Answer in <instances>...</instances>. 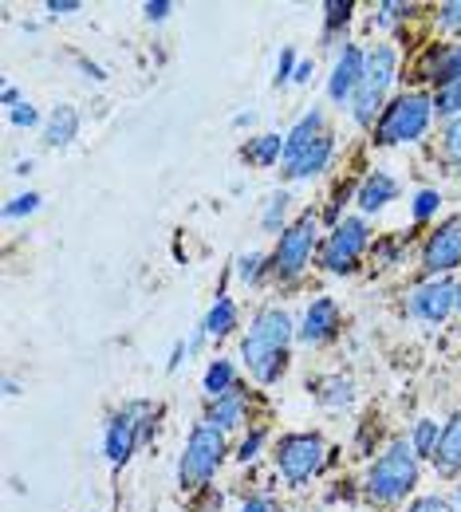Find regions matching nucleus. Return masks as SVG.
<instances>
[{
	"label": "nucleus",
	"instance_id": "obj_14",
	"mask_svg": "<svg viewBox=\"0 0 461 512\" xmlns=\"http://www.w3.org/2000/svg\"><path fill=\"white\" fill-rule=\"evenodd\" d=\"M142 446V438H138V422H134V414L123 406L119 414H111V422H107V430H103V453H107V461L119 469V465H127L131 461V453Z\"/></svg>",
	"mask_w": 461,
	"mask_h": 512
},
{
	"label": "nucleus",
	"instance_id": "obj_46",
	"mask_svg": "<svg viewBox=\"0 0 461 512\" xmlns=\"http://www.w3.org/2000/svg\"><path fill=\"white\" fill-rule=\"evenodd\" d=\"M253 119H257V115H253V111H241V115H237V119H233V127H253Z\"/></svg>",
	"mask_w": 461,
	"mask_h": 512
},
{
	"label": "nucleus",
	"instance_id": "obj_37",
	"mask_svg": "<svg viewBox=\"0 0 461 512\" xmlns=\"http://www.w3.org/2000/svg\"><path fill=\"white\" fill-rule=\"evenodd\" d=\"M406 512H458V505H450L446 497H414Z\"/></svg>",
	"mask_w": 461,
	"mask_h": 512
},
{
	"label": "nucleus",
	"instance_id": "obj_8",
	"mask_svg": "<svg viewBox=\"0 0 461 512\" xmlns=\"http://www.w3.org/2000/svg\"><path fill=\"white\" fill-rule=\"evenodd\" d=\"M371 245V229L363 217H343L335 229L328 233V241L320 245V264L328 268L331 276H347L359 268V260Z\"/></svg>",
	"mask_w": 461,
	"mask_h": 512
},
{
	"label": "nucleus",
	"instance_id": "obj_33",
	"mask_svg": "<svg viewBox=\"0 0 461 512\" xmlns=\"http://www.w3.org/2000/svg\"><path fill=\"white\" fill-rule=\"evenodd\" d=\"M414 12V4H398V0H383L379 8H375V24L379 28H391V24H398V20H406Z\"/></svg>",
	"mask_w": 461,
	"mask_h": 512
},
{
	"label": "nucleus",
	"instance_id": "obj_35",
	"mask_svg": "<svg viewBox=\"0 0 461 512\" xmlns=\"http://www.w3.org/2000/svg\"><path fill=\"white\" fill-rule=\"evenodd\" d=\"M296 52H292V48H284V52H280V60H276V79H272V83H276V87H284V83H292V75H296Z\"/></svg>",
	"mask_w": 461,
	"mask_h": 512
},
{
	"label": "nucleus",
	"instance_id": "obj_7",
	"mask_svg": "<svg viewBox=\"0 0 461 512\" xmlns=\"http://www.w3.org/2000/svg\"><path fill=\"white\" fill-rule=\"evenodd\" d=\"M272 461H276V473L284 477V485L300 489L328 465V446H324L320 434H308V430L284 434L272 449Z\"/></svg>",
	"mask_w": 461,
	"mask_h": 512
},
{
	"label": "nucleus",
	"instance_id": "obj_5",
	"mask_svg": "<svg viewBox=\"0 0 461 512\" xmlns=\"http://www.w3.org/2000/svg\"><path fill=\"white\" fill-rule=\"evenodd\" d=\"M316 245H320V217H316V213H304L300 221H292V225L276 237V249L268 256V276L280 280V284L300 280L304 268L312 264Z\"/></svg>",
	"mask_w": 461,
	"mask_h": 512
},
{
	"label": "nucleus",
	"instance_id": "obj_12",
	"mask_svg": "<svg viewBox=\"0 0 461 512\" xmlns=\"http://www.w3.org/2000/svg\"><path fill=\"white\" fill-rule=\"evenodd\" d=\"M363 67H367V52L359 48V44H343V52L335 56V64H331V75H328V99L331 103H351L355 99V87H359V79H363Z\"/></svg>",
	"mask_w": 461,
	"mask_h": 512
},
{
	"label": "nucleus",
	"instance_id": "obj_43",
	"mask_svg": "<svg viewBox=\"0 0 461 512\" xmlns=\"http://www.w3.org/2000/svg\"><path fill=\"white\" fill-rule=\"evenodd\" d=\"M0 103H4L8 111H16V107H20V91H16L12 83H4V91H0Z\"/></svg>",
	"mask_w": 461,
	"mask_h": 512
},
{
	"label": "nucleus",
	"instance_id": "obj_16",
	"mask_svg": "<svg viewBox=\"0 0 461 512\" xmlns=\"http://www.w3.org/2000/svg\"><path fill=\"white\" fill-rule=\"evenodd\" d=\"M395 197H398V182L387 170H371V174L355 186V205H359L363 213H383Z\"/></svg>",
	"mask_w": 461,
	"mask_h": 512
},
{
	"label": "nucleus",
	"instance_id": "obj_9",
	"mask_svg": "<svg viewBox=\"0 0 461 512\" xmlns=\"http://www.w3.org/2000/svg\"><path fill=\"white\" fill-rule=\"evenodd\" d=\"M406 312L422 323H446L458 312V280L438 276V280L418 284L410 292V300H406Z\"/></svg>",
	"mask_w": 461,
	"mask_h": 512
},
{
	"label": "nucleus",
	"instance_id": "obj_25",
	"mask_svg": "<svg viewBox=\"0 0 461 512\" xmlns=\"http://www.w3.org/2000/svg\"><path fill=\"white\" fill-rule=\"evenodd\" d=\"M288 205H292V193L288 190H276L264 197V209H261V229L280 237L288 229Z\"/></svg>",
	"mask_w": 461,
	"mask_h": 512
},
{
	"label": "nucleus",
	"instance_id": "obj_6",
	"mask_svg": "<svg viewBox=\"0 0 461 512\" xmlns=\"http://www.w3.org/2000/svg\"><path fill=\"white\" fill-rule=\"evenodd\" d=\"M225 434L221 430H213V426H194V434L186 438V449H182V457H178V485H182V493H201V489H209V481H213V473L221 469V461H225Z\"/></svg>",
	"mask_w": 461,
	"mask_h": 512
},
{
	"label": "nucleus",
	"instance_id": "obj_45",
	"mask_svg": "<svg viewBox=\"0 0 461 512\" xmlns=\"http://www.w3.org/2000/svg\"><path fill=\"white\" fill-rule=\"evenodd\" d=\"M79 67H83V71H87L91 79H107V71H103L99 64H91V60H79Z\"/></svg>",
	"mask_w": 461,
	"mask_h": 512
},
{
	"label": "nucleus",
	"instance_id": "obj_20",
	"mask_svg": "<svg viewBox=\"0 0 461 512\" xmlns=\"http://www.w3.org/2000/svg\"><path fill=\"white\" fill-rule=\"evenodd\" d=\"M284 150H288V142L280 138V134H257V138H249L245 146H241V158L249 162V166H276V162H284Z\"/></svg>",
	"mask_w": 461,
	"mask_h": 512
},
{
	"label": "nucleus",
	"instance_id": "obj_10",
	"mask_svg": "<svg viewBox=\"0 0 461 512\" xmlns=\"http://www.w3.org/2000/svg\"><path fill=\"white\" fill-rule=\"evenodd\" d=\"M454 268H461V213L442 221L426 245H422V272L426 280H438V276H450Z\"/></svg>",
	"mask_w": 461,
	"mask_h": 512
},
{
	"label": "nucleus",
	"instance_id": "obj_13",
	"mask_svg": "<svg viewBox=\"0 0 461 512\" xmlns=\"http://www.w3.org/2000/svg\"><path fill=\"white\" fill-rule=\"evenodd\" d=\"M331 158H335V138L324 134L320 142H312V146H304V150H296V154H284L280 174H284L288 182H312V178H320V174L328 170Z\"/></svg>",
	"mask_w": 461,
	"mask_h": 512
},
{
	"label": "nucleus",
	"instance_id": "obj_22",
	"mask_svg": "<svg viewBox=\"0 0 461 512\" xmlns=\"http://www.w3.org/2000/svg\"><path fill=\"white\" fill-rule=\"evenodd\" d=\"M75 134H79V111L75 107H56L48 119H44V142L48 146H71L75 142Z\"/></svg>",
	"mask_w": 461,
	"mask_h": 512
},
{
	"label": "nucleus",
	"instance_id": "obj_41",
	"mask_svg": "<svg viewBox=\"0 0 461 512\" xmlns=\"http://www.w3.org/2000/svg\"><path fill=\"white\" fill-rule=\"evenodd\" d=\"M79 8H83L79 0H48V12H52V16H75Z\"/></svg>",
	"mask_w": 461,
	"mask_h": 512
},
{
	"label": "nucleus",
	"instance_id": "obj_39",
	"mask_svg": "<svg viewBox=\"0 0 461 512\" xmlns=\"http://www.w3.org/2000/svg\"><path fill=\"white\" fill-rule=\"evenodd\" d=\"M142 12H146V20H150V24H162V20L174 12V4H170V0H146V4H142Z\"/></svg>",
	"mask_w": 461,
	"mask_h": 512
},
{
	"label": "nucleus",
	"instance_id": "obj_26",
	"mask_svg": "<svg viewBox=\"0 0 461 512\" xmlns=\"http://www.w3.org/2000/svg\"><path fill=\"white\" fill-rule=\"evenodd\" d=\"M201 390H205V398H221V394L237 390V367H233L229 359H213V363L205 367Z\"/></svg>",
	"mask_w": 461,
	"mask_h": 512
},
{
	"label": "nucleus",
	"instance_id": "obj_40",
	"mask_svg": "<svg viewBox=\"0 0 461 512\" xmlns=\"http://www.w3.org/2000/svg\"><path fill=\"white\" fill-rule=\"evenodd\" d=\"M241 512H280V501H276V497H264V493H257V497H249V501L241 505Z\"/></svg>",
	"mask_w": 461,
	"mask_h": 512
},
{
	"label": "nucleus",
	"instance_id": "obj_23",
	"mask_svg": "<svg viewBox=\"0 0 461 512\" xmlns=\"http://www.w3.org/2000/svg\"><path fill=\"white\" fill-rule=\"evenodd\" d=\"M201 327H205L209 339H225V335H233V331H237V304H233L229 296H217L213 308L205 312Z\"/></svg>",
	"mask_w": 461,
	"mask_h": 512
},
{
	"label": "nucleus",
	"instance_id": "obj_3",
	"mask_svg": "<svg viewBox=\"0 0 461 512\" xmlns=\"http://www.w3.org/2000/svg\"><path fill=\"white\" fill-rule=\"evenodd\" d=\"M398 79V52L391 44H379V48H371L367 52V67H363V79H359V87H355V99H351V119L359 123V127H371L379 123V115L387 111V95H391V87H395Z\"/></svg>",
	"mask_w": 461,
	"mask_h": 512
},
{
	"label": "nucleus",
	"instance_id": "obj_30",
	"mask_svg": "<svg viewBox=\"0 0 461 512\" xmlns=\"http://www.w3.org/2000/svg\"><path fill=\"white\" fill-rule=\"evenodd\" d=\"M237 276H241V284H261V276H268V256L264 253L237 256Z\"/></svg>",
	"mask_w": 461,
	"mask_h": 512
},
{
	"label": "nucleus",
	"instance_id": "obj_48",
	"mask_svg": "<svg viewBox=\"0 0 461 512\" xmlns=\"http://www.w3.org/2000/svg\"><path fill=\"white\" fill-rule=\"evenodd\" d=\"M458 512H461V485H458Z\"/></svg>",
	"mask_w": 461,
	"mask_h": 512
},
{
	"label": "nucleus",
	"instance_id": "obj_2",
	"mask_svg": "<svg viewBox=\"0 0 461 512\" xmlns=\"http://www.w3.org/2000/svg\"><path fill=\"white\" fill-rule=\"evenodd\" d=\"M418 473L422 469H418V457H414L410 442H391V446L371 461L363 493L375 505H398V501H406L418 489Z\"/></svg>",
	"mask_w": 461,
	"mask_h": 512
},
{
	"label": "nucleus",
	"instance_id": "obj_17",
	"mask_svg": "<svg viewBox=\"0 0 461 512\" xmlns=\"http://www.w3.org/2000/svg\"><path fill=\"white\" fill-rule=\"evenodd\" d=\"M422 79L434 83V91L446 87V83H458L461 79V44H442V48H434V52L426 56V64H422Z\"/></svg>",
	"mask_w": 461,
	"mask_h": 512
},
{
	"label": "nucleus",
	"instance_id": "obj_19",
	"mask_svg": "<svg viewBox=\"0 0 461 512\" xmlns=\"http://www.w3.org/2000/svg\"><path fill=\"white\" fill-rule=\"evenodd\" d=\"M308 390H312L316 402L328 406V410H343V406L355 402V383H351L347 375H320L316 383H308Z\"/></svg>",
	"mask_w": 461,
	"mask_h": 512
},
{
	"label": "nucleus",
	"instance_id": "obj_47",
	"mask_svg": "<svg viewBox=\"0 0 461 512\" xmlns=\"http://www.w3.org/2000/svg\"><path fill=\"white\" fill-rule=\"evenodd\" d=\"M458 316H461V280H458Z\"/></svg>",
	"mask_w": 461,
	"mask_h": 512
},
{
	"label": "nucleus",
	"instance_id": "obj_15",
	"mask_svg": "<svg viewBox=\"0 0 461 512\" xmlns=\"http://www.w3.org/2000/svg\"><path fill=\"white\" fill-rule=\"evenodd\" d=\"M245 418H249V394L237 386V390H229V394H221V398H209L201 426H213V430L229 434V430H241Z\"/></svg>",
	"mask_w": 461,
	"mask_h": 512
},
{
	"label": "nucleus",
	"instance_id": "obj_1",
	"mask_svg": "<svg viewBox=\"0 0 461 512\" xmlns=\"http://www.w3.org/2000/svg\"><path fill=\"white\" fill-rule=\"evenodd\" d=\"M296 339V323L284 308H261L253 323H249V335L241 339V359L249 367V375L261 386H272L284 379L288 371V343Z\"/></svg>",
	"mask_w": 461,
	"mask_h": 512
},
{
	"label": "nucleus",
	"instance_id": "obj_4",
	"mask_svg": "<svg viewBox=\"0 0 461 512\" xmlns=\"http://www.w3.org/2000/svg\"><path fill=\"white\" fill-rule=\"evenodd\" d=\"M434 123V95L426 91H406L387 103V111L375 123V142L379 146H402V142H418Z\"/></svg>",
	"mask_w": 461,
	"mask_h": 512
},
{
	"label": "nucleus",
	"instance_id": "obj_31",
	"mask_svg": "<svg viewBox=\"0 0 461 512\" xmlns=\"http://www.w3.org/2000/svg\"><path fill=\"white\" fill-rule=\"evenodd\" d=\"M40 201H44V197H40V193H20V197H12V201H8V205H4V217H8V221H20V217H32V213H36V209H40Z\"/></svg>",
	"mask_w": 461,
	"mask_h": 512
},
{
	"label": "nucleus",
	"instance_id": "obj_18",
	"mask_svg": "<svg viewBox=\"0 0 461 512\" xmlns=\"http://www.w3.org/2000/svg\"><path fill=\"white\" fill-rule=\"evenodd\" d=\"M434 469L442 477H461V410L442 422V442L434 453Z\"/></svg>",
	"mask_w": 461,
	"mask_h": 512
},
{
	"label": "nucleus",
	"instance_id": "obj_38",
	"mask_svg": "<svg viewBox=\"0 0 461 512\" xmlns=\"http://www.w3.org/2000/svg\"><path fill=\"white\" fill-rule=\"evenodd\" d=\"M438 24L450 28V32H461V0H450L438 8Z\"/></svg>",
	"mask_w": 461,
	"mask_h": 512
},
{
	"label": "nucleus",
	"instance_id": "obj_34",
	"mask_svg": "<svg viewBox=\"0 0 461 512\" xmlns=\"http://www.w3.org/2000/svg\"><path fill=\"white\" fill-rule=\"evenodd\" d=\"M264 442H268V434H264V430H253V434H245V442L237 446V461H241V465L257 461V457H261V449H264Z\"/></svg>",
	"mask_w": 461,
	"mask_h": 512
},
{
	"label": "nucleus",
	"instance_id": "obj_42",
	"mask_svg": "<svg viewBox=\"0 0 461 512\" xmlns=\"http://www.w3.org/2000/svg\"><path fill=\"white\" fill-rule=\"evenodd\" d=\"M186 355H190V347H186V339H178V343H174V351H170V363H166V371H178Z\"/></svg>",
	"mask_w": 461,
	"mask_h": 512
},
{
	"label": "nucleus",
	"instance_id": "obj_11",
	"mask_svg": "<svg viewBox=\"0 0 461 512\" xmlns=\"http://www.w3.org/2000/svg\"><path fill=\"white\" fill-rule=\"evenodd\" d=\"M339 327H343L339 304H335L331 296H320V300L308 304L304 320H300V327H296V339L308 343V347H324V343H331V339L339 335Z\"/></svg>",
	"mask_w": 461,
	"mask_h": 512
},
{
	"label": "nucleus",
	"instance_id": "obj_24",
	"mask_svg": "<svg viewBox=\"0 0 461 512\" xmlns=\"http://www.w3.org/2000/svg\"><path fill=\"white\" fill-rule=\"evenodd\" d=\"M410 449H414V457L422 461H434V453H438V442H442V422L438 418H418L414 426H410Z\"/></svg>",
	"mask_w": 461,
	"mask_h": 512
},
{
	"label": "nucleus",
	"instance_id": "obj_28",
	"mask_svg": "<svg viewBox=\"0 0 461 512\" xmlns=\"http://www.w3.org/2000/svg\"><path fill=\"white\" fill-rule=\"evenodd\" d=\"M442 158H446V166L454 174H461V115L450 119L446 130H442Z\"/></svg>",
	"mask_w": 461,
	"mask_h": 512
},
{
	"label": "nucleus",
	"instance_id": "obj_29",
	"mask_svg": "<svg viewBox=\"0 0 461 512\" xmlns=\"http://www.w3.org/2000/svg\"><path fill=\"white\" fill-rule=\"evenodd\" d=\"M324 40H331L339 28H347V20H351V12H355V4L351 0H331V4H324Z\"/></svg>",
	"mask_w": 461,
	"mask_h": 512
},
{
	"label": "nucleus",
	"instance_id": "obj_32",
	"mask_svg": "<svg viewBox=\"0 0 461 512\" xmlns=\"http://www.w3.org/2000/svg\"><path fill=\"white\" fill-rule=\"evenodd\" d=\"M410 209H414V221H430V217L442 209V193H438V190H418V193H414V205H410Z\"/></svg>",
	"mask_w": 461,
	"mask_h": 512
},
{
	"label": "nucleus",
	"instance_id": "obj_27",
	"mask_svg": "<svg viewBox=\"0 0 461 512\" xmlns=\"http://www.w3.org/2000/svg\"><path fill=\"white\" fill-rule=\"evenodd\" d=\"M461 115V79L458 83H446L434 91V119H458Z\"/></svg>",
	"mask_w": 461,
	"mask_h": 512
},
{
	"label": "nucleus",
	"instance_id": "obj_21",
	"mask_svg": "<svg viewBox=\"0 0 461 512\" xmlns=\"http://www.w3.org/2000/svg\"><path fill=\"white\" fill-rule=\"evenodd\" d=\"M328 134V123H324V111H304L300 119H296V127L284 134V142H288V150L284 154H296V150H304V146H312V142H320Z\"/></svg>",
	"mask_w": 461,
	"mask_h": 512
},
{
	"label": "nucleus",
	"instance_id": "obj_44",
	"mask_svg": "<svg viewBox=\"0 0 461 512\" xmlns=\"http://www.w3.org/2000/svg\"><path fill=\"white\" fill-rule=\"evenodd\" d=\"M316 75V64L312 60H300V67H296V75H292V83H308Z\"/></svg>",
	"mask_w": 461,
	"mask_h": 512
},
{
	"label": "nucleus",
	"instance_id": "obj_36",
	"mask_svg": "<svg viewBox=\"0 0 461 512\" xmlns=\"http://www.w3.org/2000/svg\"><path fill=\"white\" fill-rule=\"evenodd\" d=\"M8 119H12V127H20V130L40 127V111H36L32 103H20L16 111H8Z\"/></svg>",
	"mask_w": 461,
	"mask_h": 512
}]
</instances>
